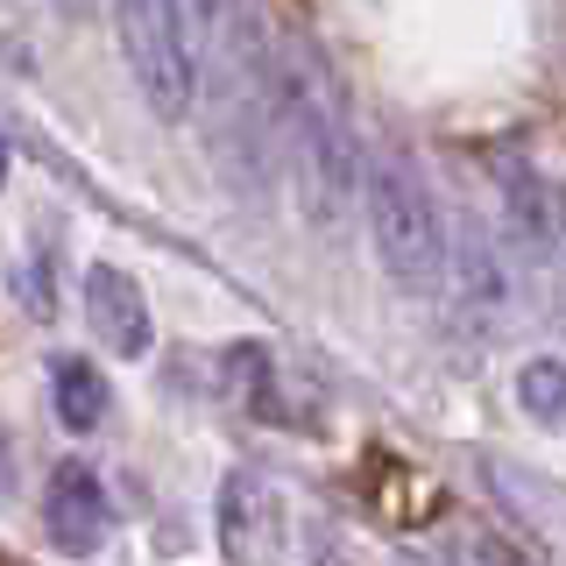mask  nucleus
<instances>
[{"instance_id":"obj_1","label":"nucleus","mask_w":566,"mask_h":566,"mask_svg":"<svg viewBox=\"0 0 566 566\" xmlns=\"http://www.w3.org/2000/svg\"><path fill=\"white\" fill-rule=\"evenodd\" d=\"M270 71H276V120L291 135V156H297V191L318 212V227H333L354 199V177H368L361 149H354L347 93L312 43H276Z\"/></svg>"},{"instance_id":"obj_2","label":"nucleus","mask_w":566,"mask_h":566,"mask_svg":"<svg viewBox=\"0 0 566 566\" xmlns=\"http://www.w3.org/2000/svg\"><path fill=\"white\" fill-rule=\"evenodd\" d=\"M361 206H368V234L397 291H439L447 283V220H439L432 185L418 177V164L403 156H376L361 177Z\"/></svg>"},{"instance_id":"obj_3","label":"nucleus","mask_w":566,"mask_h":566,"mask_svg":"<svg viewBox=\"0 0 566 566\" xmlns=\"http://www.w3.org/2000/svg\"><path fill=\"white\" fill-rule=\"evenodd\" d=\"M120 57L135 71V93L156 120H185L199 106V8H170V0H135L114 14Z\"/></svg>"},{"instance_id":"obj_4","label":"nucleus","mask_w":566,"mask_h":566,"mask_svg":"<svg viewBox=\"0 0 566 566\" xmlns=\"http://www.w3.org/2000/svg\"><path fill=\"white\" fill-rule=\"evenodd\" d=\"M283 545H291L283 495L255 468H234L220 482V559L227 566H276Z\"/></svg>"},{"instance_id":"obj_5","label":"nucleus","mask_w":566,"mask_h":566,"mask_svg":"<svg viewBox=\"0 0 566 566\" xmlns=\"http://www.w3.org/2000/svg\"><path fill=\"white\" fill-rule=\"evenodd\" d=\"M43 531H50V545L71 559H93L106 538H114V503H106V489H99V474L85 468V460H64L57 474H50V489H43Z\"/></svg>"},{"instance_id":"obj_6","label":"nucleus","mask_w":566,"mask_h":566,"mask_svg":"<svg viewBox=\"0 0 566 566\" xmlns=\"http://www.w3.org/2000/svg\"><path fill=\"white\" fill-rule=\"evenodd\" d=\"M85 326H93L99 347L120 354V361H142V354L156 347L149 291H142L120 262H93V270H85Z\"/></svg>"},{"instance_id":"obj_7","label":"nucleus","mask_w":566,"mask_h":566,"mask_svg":"<svg viewBox=\"0 0 566 566\" xmlns=\"http://www.w3.org/2000/svg\"><path fill=\"white\" fill-rule=\"evenodd\" d=\"M503 177V220L510 234H517L531 255H553V248L566 241V185L531 164H503L495 170Z\"/></svg>"},{"instance_id":"obj_8","label":"nucleus","mask_w":566,"mask_h":566,"mask_svg":"<svg viewBox=\"0 0 566 566\" xmlns=\"http://www.w3.org/2000/svg\"><path fill=\"white\" fill-rule=\"evenodd\" d=\"M50 403H57V418L71 432H93V424H106V411H114V389H106V376L85 354H57V361H50Z\"/></svg>"},{"instance_id":"obj_9","label":"nucleus","mask_w":566,"mask_h":566,"mask_svg":"<svg viewBox=\"0 0 566 566\" xmlns=\"http://www.w3.org/2000/svg\"><path fill=\"white\" fill-rule=\"evenodd\" d=\"M517 403L538 424H566V361L559 354H531L517 368Z\"/></svg>"},{"instance_id":"obj_10","label":"nucleus","mask_w":566,"mask_h":566,"mask_svg":"<svg viewBox=\"0 0 566 566\" xmlns=\"http://www.w3.org/2000/svg\"><path fill=\"white\" fill-rule=\"evenodd\" d=\"M447 566H538V559L517 538H503V531H460L447 545Z\"/></svg>"},{"instance_id":"obj_11","label":"nucleus","mask_w":566,"mask_h":566,"mask_svg":"<svg viewBox=\"0 0 566 566\" xmlns=\"http://www.w3.org/2000/svg\"><path fill=\"white\" fill-rule=\"evenodd\" d=\"M14 503V447H8V432H0V510Z\"/></svg>"},{"instance_id":"obj_12","label":"nucleus","mask_w":566,"mask_h":566,"mask_svg":"<svg viewBox=\"0 0 566 566\" xmlns=\"http://www.w3.org/2000/svg\"><path fill=\"white\" fill-rule=\"evenodd\" d=\"M0 185H8V135H0Z\"/></svg>"}]
</instances>
